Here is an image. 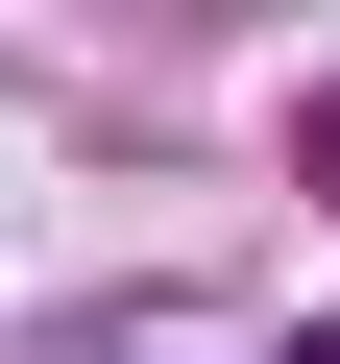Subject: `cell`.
<instances>
[{
	"label": "cell",
	"instance_id": "1",
	"mask_svg": "<svg viewBox=\"0 0 340 364\" xmlns=\"http://www.w3.org/2000/svg\"><path fill=\"white\" fill-rule=\"evenodd\" d=\"M316 195H340V97H316Z\"/></svg>",
	"mask_w": 340,
	"mask_h": 364
},
{
	"label": "cell",
	"instance_id": "2",
	"mask_svg": "<svg viewBox=\"0 0 340 364\" xmlns=\"http://www.w3.org/2000/svg\"><path fill=\"white\" fill-rule=\"evenodd\" d=\"M316 364H340V340H316Z\"/></svg>",
	"mask_w": 340,
	"mask_h": 364
}]
</instances>
